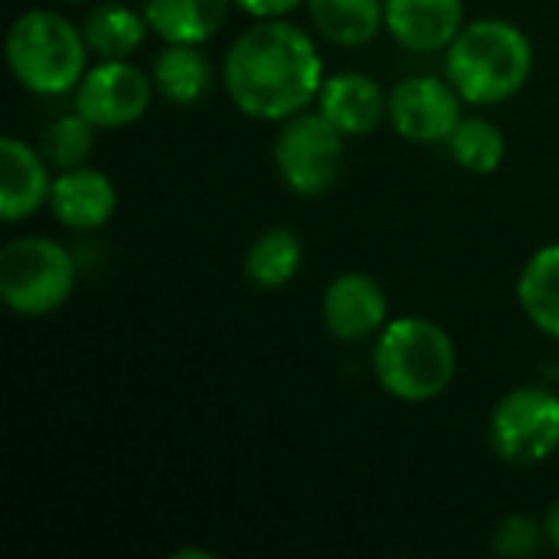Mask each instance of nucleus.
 Instances as JSON below:
<instances>
[{
	"instance_id": "obj_1",
	"label": "nucleus",
	"mask_w": 559,
	"mask_h": 559,
	"mask_svg": "<svg viewBox=\"0 0 559 559\" xmlns=\"http://www.w3.org/2000/svg\"><path fill=\"white\" fill-rule=\"evenodd\" d=\"M324 59L314 36L292 23L255 20L223 56V88L239 115L252 121H275L314 108L324 85Z\"/></svg>"
},
{
	"instance_id": "obj_2",
	"label": "nucleus",
	"mask_w": 559,
	"mask_h": 559,
	"mask_svg": "<svg viewBox=\"0 0 559 559\" xmlns=\"http://www.w3.org/2000/svg\"><path fill=\"white\" fill-rule=\"evenodd\" d=\"M534 75L531 36L501 16H481L462 26L445 49V79L465 105L495 108L527 88Z\"/></svg>"
},
{
	"instance_id": "obj_3",
	"label": "nucleus",
	"mask_w": 559,
	"mask_h": 559,
	"mask_svg": "<svg viewBox=\"0 0 559 559\" xmlns=\"http://www.w3.org/2000/svg\"><path fill=\"white\" fill-rule=\"evenodd\" d=\"M370 367L386 396L419 406L439 400L455 383L459 347L432 318L400 314L373 337Z\"/></svg>"
},
{
	"instance_id": "obj_4",
	"label": "nucleus",
	"mask_w": 559,
	"mask_h": 559,
	"mask_svg": "<svg viewBox=\"0 0 559 559\" xmlns=\"http://www.w3.org/2000/svg\"><path fill=\"white\" fill-rule=\"evenodd\" d=\"M7 66L13 79L33 95L75 92L88 72V43L82 26L56 10L20 13L3 39Z\"/></svg>"
},
{
	"instance_id": "obj_5",
	"label": "nucleus",
	"mask_w": 559,
	"mask_h": 559,
	"mask_svg": "<svg viewBox=\"0 0 559 559\" xmlns=\"http://www.w3.org/2000/svg\"><path fill=\"white\" fill-rule=\"evenodd\" d=\"M75 285V255L49 236H16L0 249V301L20 318L59 311Z\"/></svg>"
},
{
	"instance_id": "obj_6",
	"label": "nucleus",
	"mask_w": 559,
	"mask_h": 559,
	"mask_svg": "<svg viewBox=\"0 0 559 559\" xmlns=\"http://www.w3.org/2000/svg\"><path fill=\"white\" fill-rule=\"evenodd\" d=\"M344 154V134L318 108L285 118L272 144L278 180L305 200L324 197L341 180Z\"/></svg>"
},
{
	"instance_id": "obj_7",
	"label": "nucleus",
	"mask_w": 559,
	"mask_h": 559,
	"mask_svg": "<svg viewBox=\"0 0 559 559\" xmlns=\"http://www.w3.org/2000/svg\"><path fill=\"white\" fill-rule=\"evenodd\" d=\"M488 445L514 468H534L554 459L559 452V393L547 386L504 393L488 416Z\"/></svg>"
},
{
	"instance_id": "obj_8",
	"label": "nucleus",
	"mask_w": 559,
	"mask_h": 559,
	"mask_svg": "<svg viewBox=\"0 0 559 559\" xmlns=\"http://www.w3.org/2000/svg\"><path fill=\"white\" fill-rule=\"evenodd\" d=\"M154 92V79L131 59H98L75 88V111L98 131H121L147 115Z\"/></svg>"
},
{
	"instance_id": "obj_9",
	"label": "nucleus",
	"mask_w": 559,
	"mask_h": 559,
	"mask_svg": "<svg viewBox=\"0 0 559 559\" xmlns=\"http://www.w3.org/2000/svg\"><path fill=\"white\" fill-rule=\"evenodd\" d=\"M465 118V98L445 75H409L390 92L386 121L409 144H445Z\"/></svg>"
},
{
	"instance_id": "obj_10",
	"label": "nucleus",
	"mask_w": 559,
	"mask_h": 559,
	"mask_svg": "<svg viewBox=\"0 0 559 559\" xmlns=\"http://www.w3.org/2000/svg\"><path fill=\"white\" fill-rule=\"evenodd\" d=\"M321 321L341 344L373 341L390 321V298L367 272H341L321 295Z\"/></svg>"
},
{
	"instance_id": "obj_11",
	"label": "nucleus",
	"mask_w": 559,
	"mask_h": 559,
	"mask_svg": "<svg viewBox=\"0 0 559 559\" xmlns=\"http://www.w3.org/2000/svg\"><path fill=\"white\" fill-rule=\"evenodd\" d=\"M465 23V0H383V29L416 56L445 52Z\"/></svg>"
},
{
	"instance_id": "obj_12",
	"label": "nucleus",
	"mask_w": 559,
	"mask_h": 559,
	"mask_svg": "<svg viewBox=\"0 0 559 559\" xmlns=\"http://www.w3.org/2000/svg\"><path fill=\"white\" fill-rule=\"evenodd\" d=\"M52 164L46 154L13 134L0 138V216L3 223H23L49 206Z\"/></svg>"
},
{
	"instance_id": "obj_13",
	"label": "nucleus",
	"mask_w": 559,
	"mask_h": 559,
	"mask_svg": "<svg viewBox=\"0 0 559 559\" xmlns=\"http://www.w3.org/2000/svg\"><path fill=\"white\" fill-rule=\"evenodd\" d=\"M314 108L344 134V138H364L373 134L390 111V92L367 72H334L324 79L321 95Z\"/></svg>"
},
{
	"instance_id": "obj_14",
	"label": "nucleus",
	"mask_w": 559,
	"mask_h": 559,
	"mask_svg": "<svg viewBox=\"0 0 559 559\" xmlns=\"http://www.w3.org/2000/svg\"><path fill=\"white\" fill-rule=\"evenodd\" d=\"M49 210L59 226L75 229V233H95L118 210L115 180L105 170L88 167V164L56 170L52 190H49Z\"/></svg>"
},
{
	"instance_id": "obj_15",
	"label": "nucleus",
	"mask_w": 559,
	"mask_h": 559,
	"mask_svg": "<svg viewBox=\"0 0 559 559\" xmlns=\"http://www.w3.org/2000/svg\"><path fill=\"white\" fill-rule=\"evenodd\" d=\"M233 0H144L151 33L164 43H210L229 20Z\"/></svg>"
},
{
	"instance_id": "obj_16",
	"label": "nucleus",
	"mask_w": 559,
	"mask_h": 559,
	"mask_svg": "<svg viewBox=\"0 0 559 559\" xmlns=\"http://www.w3.org/2000/svg\"><path fill=\"white\" fill-rule=\"evenodd\" d=\"M154 88L164 102L177 108H190L206 98L213 88V66L200 46L190 43H164L151 66Z\"/></svg>"
},
{
	"instance_id": "obj_17",
	"label": "nucleus",
	"mask_w": 559,
	"mask_h": 559,
	"mask_svg": "<svg viewBox=\"0 0 559 559\" xmlns=\"http://www.w3.org/2000/svg\"><path fill=\"white\" fill-rule=\"evenodd\" d=\"M311 29L341 49H360L383 29V0H305Z\"/></svg>"
},
{
	"instance_id": "obj_18",
	"label": "nucleus",
	"mask_w": 559,
	"mask_h": 559,
	"mask_svg": "<svg viewBox=\"0 0 559 559\" xmlns=\"http://www.w3.org/2000/svg\"><path fill=\"white\" fill-rule=\"evenodd\" d=\"M82 33L95 59H131L144 46L151 23L144 16V7L138 10L121 0H105L88 10Z\"/></svg>"
},
{
	"instance_id": "obj_19",
	"label": "nucleus",
	"mask_w": 559,
	"mask_h": 559,
	"mask_svg": "<svg viewBox=\"0 0 559 559\" xmlns=\"http://www.w3.org/2000/svg\"><path fill=\"white\" fill-rule=\"evenodd\" d=\"M305 265V246L301 236L288 226H272L252 239L242 259V272L252 288L259 292H278L288 282L298 278Z\"/></svg>"
},
{
	"instance_id": "obj_20",
	"label": "nucleus",
	"mask_w": 559,
	"mask_h": 559,
	"mask_svg": "<svg viewBox=\"0 0 559 559\" xmlns=\"http://www.w3.org/2000/svg\"><path fill=\"white\" fill-rule=\"evenodd\" d=\"M518 305L524 318L559 341V242L540 246L518 275Z\"/></svg>"
},
{
	"instance_id": "obj_21",
	"label": "nucleus",
	"mask_w": 559,
	"mask_h": 559,
	"mask_svg": "<svg viewBox=\"0 0 559 559\" xmlns=\"http://www.w3.org/2000/svg\"><path fill=\"white\" fill-rule=\"evenodd\" d=\"M445 147H449V157L465 174H475V177L495 174L504 164V157H508L504 131L495 121L481 118V115H465L455 124V131L449 134Z\"/></svg>"
},
{
	"instance_id": "obj_22",
	"label": "nucleus",
	"mask_w": 559,
	"mask_h": 559,
	"mask_svg": "<svg viewBox=\"0 0 559 559\" xmlns=\"http://www.w3.org/2000/svg\"><path fill=\"white\" fill-rule=\"evenodd\" d=\"M95 131L98 128L79 111L59 115L56 121L46 124L39 151L46 154L52 170H69V167H79V164H88L92 147H95Z\"/></svg>"
},
{
	"instance_id": "obj_23",
	"label": "nucleus",
	"mask_w": 559,
	"mask_h": 559,
	"mask_svg": "<svg viewBox=\"0 0 559 559\" xmlns=\"http://www.w3.org/2000/svg\"><path fill=\"white\" fill-rule=\"evenodd\" d=\"M547 547V527L527 514H508L491 531V554L504 559H531Z\"/></svg>"
},
{
	"instance_id": "obj_24",
	"label": "nucleus",
	"mask_w": 559,
	"mask_h": 559,
	"mask_svg": "<svg viewBox=\"0 0 559 559\" xmlns=\"http://www.w3.org/2000/svg\"><path fill=\"white\" fill-rule=\"evenodd\" d=\"M236 10H242L252 20H278V16H292L298 7H305V0H233Z\"/></svg>"
},
{
	"instance_id": "obj_25",
	"label": "nucleus",
	"mask_w": 559,
	"mask_h": 559,
	"mask_svg": "<svg viewBox=\"0 0 559 559\" xmlns=\"http://www.w3.org/2000/svg\"><path fill=\"white\" fill-rule=\"evenodd\" d=\"M544 527H547V544L559 554V498L550 504V511L544 514Z\"/></svg>"
},
{
	"instance_id": "obj_26",
	"label": "nucleus",
	"mask_w": 559,
	"mask_h": 559,
	"mask_svg": "<svg viewBox=\"0 0 559 559\" xmlns=\"http://www.w3.org/2000/svg\"><path fill=\"white\" fill-rule=\"evenodd\" d=\"M190 559V557H197V559H213V554H210V550H177V554H174V559Z\"/></svg>"
},
{
	"instance_id": "obj_27",
	"label": "nucleus",
	"mask_w": 559,
	"mask_h": 559,
	"mask_svg": "<svg viewBox=\"0 0 559 559\" xmlns=\"http://www.w3.org/2000/svg\"><path fill=\"white\" fill-rule=\"evenodd\" d=\"M59 3H85V0H59Z\"/></svg>"
}]
</instances>
